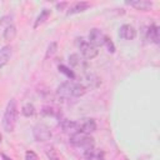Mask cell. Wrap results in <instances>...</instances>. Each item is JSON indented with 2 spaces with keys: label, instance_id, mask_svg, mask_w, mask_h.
I'll list each match as a JSON object with an SVG mask.
<instances>
[{
  "label": "cell",
  "instance_id": "cell-1",
  "mask_svg": "<svg viewBox=\"0 0 160 160\" xmlns=\"http://www.w3.org/2000/svg\"><path fill=\"white\" fill-rule=\"evenodd\" d=\"M18 115H19V110H18V104L15 99H11L4 111L2 115V128L5 131L11 132L15 129L16 125V120H18Z\"/></svg>",
  "mask_w": 160,
  "mask_h": 160
},
{
  "label": "cell",
  "instance_id": "cell-2",
  "mask_svg": "<svg viewBox=\"0 0 160 160\" xmlns=\"http://www.w3.org/2000/svg\"><path fill=\"white\" fill-rule=\"evenodd\" d=\"M70 142L76 148H81L84 151L94 148V139L89 134H84L80 131H78L70 136Z\"/></svg>",
  "mask_w": 160,
  "mask_h": 160
},
{
  "label": "cell",
  "instance_id": "cell-3",
  "mask_svg": "<svg viewBox=\"0 0 160 160\" xmlns=\"http://www.w3.org/2000/svg\"><path fill=\"white\" fill-rule=\"evenodd\" d=\"M76 45L78 48L80 49V52L81 55L85 58V59H92L98 55L99 50L98 48H95L94 45H91L89 41L84 40V38H78L76 39Z\"/></svg>",
  "mask_w": 160,
  "mask_h": 160
},
{
  "label": "cell",
  "instance_id": "cell-4",
  "mask_svg": "<svg viewBox=\"0 0 160 160\" xmlns=\"http://www.w3.org/2000/svg\"><path fill=\"white\" fill-rule=\"evenodd\" d=\"M51 130L45 124H38L32 129V136L36 141H48L51 139Z\"/></svg>",
  "mask_w": 160,
  "mask_h": 160
},
{
  "label": "cell",
  "instance_id": "cell-5",
  "mask_svg": "<svg viewBox=\"0 0 160 160\" xmlns=\"http://www.w3.org/2000/svg\"><path fill=\"white\" fill-rule=\"evenodd\" d=\"M72 86L74 82L72 81H65L62 84H60L56 89V95L61 99V100H69V99H74L72 95Z\"/></svg>",
  "mask_w": 160,
  "mask_h": 160
},
{
  "label": "cell",
  "instance_id": "cell-6",
  "mask_svg": "<svg viewBox=\"0 0 160 160\" xmlns=\"http://www.w3.org/2000/svg\"><path fill=\"white\" fill-rule=\"evenodd\" d=\"M105 39H106L105 34L99 29H91L90 32H89V42L91 45H94L95 48L104 45Z\"/></svg>",
  "mask_w": 160,
  "mask_h": 160
},
{
  "label": "cell",
  "instance_id": "cell-7",
  "mask_svg": "<svg viewBox=\"0 0 160 160\" xmlns=\"http://www.w3.org/2000/svg\"><path fill=\"white\" fill-rule=\"evenodd\" d=\"M78 130L84 134H90L96 130V122L94 119H81L78 121Z\"/></svg>",
  "mask_w": 160,
  "mask_h": 160
},
{
  "label": "cell",
  "instance_id": "cell-8",
  "mask_svg": "<svg viewBox=\"0 0 160 160\" xmlns=\"http://www.w3.org/2000/svg\"><path fill=\"white\" fill-rule=\"evenodd\" d=\"M119 36L124 40H132L136 36V30L130 24H124L119 29Z\"/></svg>",
  "mask_w": 160,
  "mask_h": 160
},
{
  "label": "cell",
  "instance_id": "cell-9",
  "mask_svg": "<svg viewBox=\"0 0 160 160\" xmlns=\"http://www.w3.org/2000/svg\"><path fill=\"white\" fill-rule=\"evenodd\" d=\"M100 84H101V81H100L99 76L95 74H88L84 78V82H82V85L86 89H96L100 86Z\"/></svg>",
  "mask_w": 160,
  "mask_h": 160
},
{
  "label": "cell",
  "instance_id": "cell-10",
  "mask_svg": "<svg viewBox=\"0 0 160 160\" xmlns=\"http://www.w3.org/2000/svg\"><path fill=\"white\" fill-rule=\"evenodd\" d=\"M88 8H90V4L86 2V1H79V2H74L66 11V15H74V14H79V12H82L85 11Z\"/></svg>",
  "mask_w": 160,
  "mask_h": 160
},
{
  "label": "cell",
  "instance_id": "cell-11",
  "mask_svg": "<svg viewBox=\"0 0 160 160\" xmlns=\"http://www.w3.org/2000/svg\"><path fill=\"white\" fill-rule=\"evenodd\" d=\"M12 55V49L9 45H5L0 49V70L9 62L10 58Z\"/></svg>",
  "mask_w": 160,
  "mask_h": 160
},
{
  "label": "cell",
  "instance_id": "cell-12",
  "mask_svg": "<svg viewBox=\"0 0 160 160\" xmlns=\"http://www.w3.org/2000/svg\"><path fill=\"white\" fill-rule=\"evenodd\" d=\"M128 5L135 8L136 10H140V11H148L152 8V2L151 1H148V0H136V1H128L126 2Z\"/></svg>",
  "mask_w": 160,
  "mask_h": 160
},
{
  "label": "cell",
  "instance_id": "cell-13",
  "mask_svg": "<svg viewBox=\"0 0 160 160\" xmlns=\"http://www.w3.org/2000/svg\"><path fill=\"white\" fill-rule=\"evenodd\" d=\"M60 126L62 128L64 131H66V132H71V135L79 131V130H78V121H72V120L62 119V120L60 121Z\"/></svg>",
  "mask_w": 160,
  "mask_h": 160
},
{
  "label": "cell",
  "instance_id": "cell-14",
  "mask_svg": "<svg viewBox=\"0 0 160 160\" xmlns=\"http://www.w3.org/2000/svg\"><path fill=\"white\" fill-rule=\"evenodd\" d=\"M146 38L150 40V41H152V42H155V44H159V28L155 25V24H151L149 28H148V30H146Z\"/></svg>",
  "mask_w": 160,
  "mask_h": 160
},
{
  "label": "cell",
  "instance_id": "cell-15",
  "mask_svg": "<svg viewBox=\"0 0 160 160\" xmlns=\"http://www.w3.org/2000/svg\"><path fill=\"white\" fill-rule=\"evenodd\" d=\"M84 155H85L86 160H102L104 159V154L100 150H96L95 148L84 151Z\"/></svg>",
  "mask_w": 160,
  "mask_h": 160
},
{
  "label": "cell",
  "instance_id": "cell-16",
  "mask_svg": "<svg viewBox=\"0 0 160 160\" xmlns=\"http://www.w3.org/2000/svg\"><path fill=\"white\" fill-rule=\"evenodd\" d=\"M16 34H18V31H16V28H15V25H9V26H6L5 29H4V32H2V36H4V39L6 40V41H11V40H14L15 38H16Z\"/></svg>",
  "mask_w": 160,
  "mask_h": 160
},
{
  "label": "cell",
  "instance_id": "cell-17",
  "mask_svg": "<svg viewBox=\"0 0 160 160\" xmlns=\"http://www.w3.org/2000/svg\"><path fill=\"white\" fill-rule=\"evenodd\" d=\"M69 62H70V65L74 66V68H85V66H86L85 61H84L78 54H71V55L69 56Z\"/></svg>",
  "mask_w": 160,
  "mask_h": 160
},
{
  "label": "cell",
  "instance_id": "cell-18",
  "mask_svg": "<svg viewBox=\"0 0 160 160\" xmlns=\"http://www.w3.org/2000/svg\"><path fill=\"white\" fill-rule=\"evenodd\" d=\"M50 14H51V10H49V9H42L41 12L39 14V16L36 18V21H35V24H34V28H38V26L41 25L45 20H48V18L50 16Z\"/></svg>",
  "mask_w": 160,
  "mask_h": 160
},
{
  "label": "cell",
  "instance_id": "cell-19",
  "mask_svg": "<svg viewBox=\"0 0 160 160\" xmlns=\"http://www.w3.org/2000/svg\"><path fill=\"white\" fill-rule=\"evenodd\" d=\"M21 112H22V115H24V116L30 118V116H32V115L35 114V108H34V105H32V104L28 102V104H25V105L22 106Z\"/></svg>",
  "mask_w": 160,
  "mask_h": 160
},
{
  "label": "cell",
  "instance_id": "cell-20",
  "mask_svg": "<svg viewBox=\"0 0 160 160\" xmlns=\"http://www.w3.org/2000/svg\"><path fill=\"white\" fill-rule=\"evenodd\" d=\"M56 50H58V44L55 41L50 42L49 46H48V50H46V54H45V59H49V58H52L55 54H56Z\"/></svg>",
  "mask_w": 160,
  "mask_h": 160
},
{
  "label": "cell",
  "instance_id": "cell-21",
  "mask_svg": "<svg viewBox=\"0 0 160 160\" xmlns=\"http://www.w3.org/2000/svg\"><path fill=\"white\" fill-rule=\"evenodd\" d=\"M59 71H60V72H62V74H64L65 76H68L69 79H74V78H75L74 71H72L70 68L65 66V65H59Z\"/></svg>",
  "mask_w": 160,
  "mask_h": 160
},
{
  "label": "cell",
  "instance_id": "cell-22",
  "mask_svg": "<svg viewBox=\"0 0 160 160\" xmlns=\"http://www.w3.org/2000/svg\"><path fill=\"white\" fill-rule=\"evenodd\" d=\"M46 155H48V158H49L50 160H60V158H59V155H58V151H56L52 146H50V148L46 150Z\"/></svg>",
  "mask_w": 160,
  "mask_h": 160
},
{
  "label": "cell",
  "instance_id": "cell-23",
  "mask_svg": "<svg viewBox=\"0 0 160 160\" xmlns=\"http://www.w3.org/2000/svg\"><path fill=\"white\" fill-rule=\"evenodd\" d=\"M12 18L10 16V15H6V16H2L1 18V20H0V25L1 26H4V28H6V26H9V25H11L12 24Z\"/></svg>",
  "mask_w": 160,
  "mask_h": 160
},
{
  "label": "cell",
  "instance_id": "cell-24",
  "mask_svg": "<svg viewBox=\"0 0 160 160\" xmlns=\"http://www.w3.org/2000/svg\"><path fill=\"white\" fill-rule=\"evenodd\" d=\"M104 45L106 46L108 51H110V52H114V51H115V45H114V42L111 41V39H109L108 36H106V39H105V42H104Z\"/></svg>",
  "mask_w": 160,
  "mask_h": 160
},
{
  "label": "cell",
  "instance_id": "cell-25",
  "mask_svg": "<svg viewBox=\"0 0 160 160\" xmlns=\"http://www.w3.org/2000/svg\"><path fill=\"white\" fill-rule=\"evenodd\" d=\"M25 160H39V158H38V155H36L34 151L29 150V151H26V154H25Z\"/></svg>",
  "mask_w": 160,
  "mask_h": 160
},
{
  "label": "cell",
  "instance_id": "cell-26",
  "mask_svg": "<svg viewBox=\"0 0 160 160\" xmlns=\"http://www.w3.org/2000/svg\"><path fill=\"white\" fill-rule=\"evenodd\" d=\"M66 5H68V2H61V4H56V8H58L59 10H61V9H64Z\"/></svg>",
  "mask_w": 160,
  "mask_h": 160
},
{
  "label": "cell",
  "instance_id": "cell-27",
  "mask_svg": "<svg viewBox=\"0 0 160 160\" xmlns=\"http://www.w3.org/2000/svg\"><path fill=\"white\" fill-rule=\"evenodd\" d=\"M1 158H2V160H11L9 156H6L5 154H1Z\"/></svg>",
  "mask_w": 160,
  "mask_h": 160
},
{
  "label": "cell",
  "instance_id": "cell-28",
  "mask_svg": "<svg viewBox=\"0 0 160 160\" xmlns=\"http://www.w3.org/2000/svg\"><path fill=\"white\" fill-rule=\"evenodd\" d=\"M0 142H1V134H0Z\"/></svg>",
  "mask_w": 160,
  "mask_h": 160
}]
</instances>
